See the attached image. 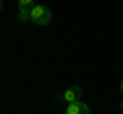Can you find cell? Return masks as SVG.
Masks as SVG:
<instances>
[{
    "label": "cell",
    "instance_id": "1",
    "mask_svg": "<svg viewBox=\"0 0 123 114\" xmlns=\"http://www.w3.org/2000/svg\"><path fill=\"white\" fill-rule=\"evenodd\" d=\"M31 21L35 22V25H47L51 21V10L43 4H35L31 8Z\"/></svg>",
    "mask_w": 123,
    "mask_h": 114
},
{
    "label": "cell",
    "instance_id": "2",
    "mask_svg": "<svg viewBox=\"0 0 123 114\" xmlns=\"http://www.w3.org/2000/svg\"><path fill=\"white\" fill-rule=\"evenodd\" d=\"M80 96H82V90H80L78 86H72V88H68L66 92H64V96H60V98L66 102V104H72V102H78Z\"/></svg>",
    "mask_w": 123,
    "mask_h": 114
},
{
    "label": "cell",
    "instance_id": "3",
    "mask_svg": "<svg viewBox=\"0 0 123 114\" xmlns=\"http://www.w3.org/2000/svg\"><path fill=\"white\" fill-rule=\"evenodd\" d=\"M90 110H88V106L84 104V102H72V104H68L66 108V114H88Z\"/></svg>",
    "mask_w": 123,
    "mask_h": 114
},
{
    "label": "cell",
    "instance_id": "4",
    "mask_svg": "<svg viewBox=\"0 0 123 114\" xmlns=\"http://www.w3.org/2000/svg\"><path fill=\"white\" fill-rule=\"evenodd\" d=\"M18 21H31V8H18Z\"/></svg>",
    "mask_w": 123,
    "mask_h": 114
},
{
    "label": "cell",
    "instance_id": "5",
    "mask_svg": "<svg viewBox=\"0 0 123 114\" xmlns=\"http://www.w3.org/2000/svg\"><path fill=\"white\" fill-rule=\"evenodd\" d=\"M35 2L33 0H18V8H33Z\"/></svg>",
    "mask_w": 123,
    "mask_h": 114
},
{
    "label": "cell",
    "instance_id": "6",
    "mask_svg": "<svg viewBox=\"0 0 123 114\" xmlns=\"http://www.w3.org/2000/svg\"><path fill=\"white\" fill-rule=\"evenodd\" d=\"M121 92H123V82H121Z\"/></svg>",
    "mask_w": 123,
    "mask_h": 114
},
{
    "label": "cell",
    "instance_id": "7",
    "mask_svg": "<svg viewBox=\"0 0 123 114\" xmlns=\"http://www.w3.org/2000/svg\"><path fill=\"white\" fill-rule=\"evenodd\" d=\"M121 110H123V102H121Z\"/></svg>",
    "mask_w": 123,
    "mask_h": 114
}]
</instances>
